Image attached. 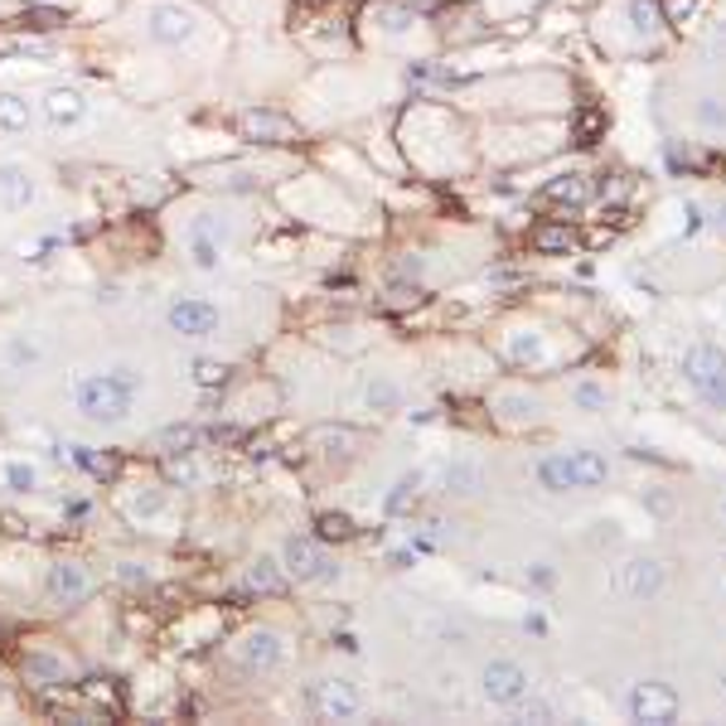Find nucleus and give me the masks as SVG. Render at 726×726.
<instances>
[{"instance_id": "1", "label": "nucleus", "mask_w": 726, "mask_h": 726, "mask_svg": "<svg viewBox=\"0 0 726 726\" xmlns=\"http://www.w3.org/2000/svg\"><path fill=\"white\" fill-rule=\"evenodd\" d=\"M141 397V378L136 369L117 363V369H73L68 373V403L82 411L88 421H102V427H117L136 411Z\"/></svg>"}, {"instance_id": "2", "label": "nucleus", "mask_w": 726, "mask_h": 726, "mask_svg": "<svg viewBox=\"0 0 726 726\" xmlns=\"http://www.w3.org/2000/svg\"><path fill=\"white\" fill-rule=\"evenodd\" d=\"M199 30H204V15L189 10L185 0H151L145 6V40L155 48H185L199 40Z\"/></svg>"}, {"instance_id": "3", "label": "nucleus", "mask_w": 726, "mask_h": 726, "mask_svg": "<svg viewBox=\"0 0 726 726\" xmlns=\"http://www.w3.org/2000/svg\"><path fill=\"white\" fill-rule=\"evenodd\" d=\"M233 663L242 673H252V678H266V673H276V669H286L290 663V639L282 635V629H248V635L233 645Z\"/></svg>"}, {"instance_id": "4", "label": "nucleus", "mask_w": 726, "mask_h": 726, "mask_svg": "<svg viewBox=\"0 0 726 726\" xmlns=\"http://www.w3.org/2000/svg\"><path fill=\"white\" fill-rule=\"evenodd\" d=\"M165 324L179 339H189V344H204V339H213L223 330V310H218L209 296H169Z\"/></svg>"}, {"instance_id": "5", "label": "nucleus", "mask_w": 726, "mask_h": 726, "mask_svg": "<svg viewBox=\"0 0 726 726\" xmlns=\"http://www.w3.org/2000/svg\"><path fill=\"white\" fill-rule=\"evenodd\" d=\"M282 566H286V581H300V586H324V581L339 576V562L315 538H290L282 548Z\"/></svg>"}, {"instance_id": "6", "label": "nucleus", "mask_w": 726, "mask_h": 726, "mask_svg": "<svg viewBox=\"0 0 726 726\" xmlns=\"http://www.w3.org/2000/svg\"><path fill=\"white\" fill-rule=\"evenodd\" d=\"M683 373H688V383L697 387L702 403L717 407V411H726V354H722L717 344H697V349H688Z\"/></svg>"}, {"instance_id": "7", "label": "nucleus", "mask_w": 726, "mask_h": 726, "mask_svg": "<svg viewBox=\"0 0 726 726\" xmlns=\"http://www.w3.org/2000/svg\"><path fill=\"white\" fill-rule=\"evenodd\" d=\"M40 117H44L48 131H78V127H88L92 102H88V92H82V88L58 82V88H48L40 97Z\"/></svg>"}, {"instance_id": "8", "label": "nucleus", "mask_w": 726, "mask_h": 726, "mask_svg": "<svg viewBox=\"0 0 726 726\" xmlns=\"http://www.w3.org/2000/svg\"><path fill=\"white\" fill-rule=\"evenodd\" d=\"M480 693L490 707H514L524 693H532V683H528V669L524 663H514V659H490L484 663V673H480Z\"/></svg>"}, {"instance_id": "9", "label": "nucleus", "mask_w": 726, "mask_h": 726, "mask_svg": "<svg viewBox=\"0 0 726 726\" xmlns=\"http://www.w3.org/2000/svg\"><path fill=\"white\" fill-rule=\"evenodd\" d=\"M625 707H629V717H635L639 726H669L678 722V693L669 683H635L629 688V697H625Z\"/></svg>"}, {"instance_id": "10", "label": "nucleus", "mask_w": 726, "mask_h": 726, "mask_svg": "<svg viewBox=\"0 0 726 726\" xmlns=\"http://www.w3.org/2000/svg\"><path fill=\"white\" fill-rule=\"evenodd\" d=\"M310 702H315V712H320V722H354L363 712V693H359V683H349V678H324Z\"/></svg>"}, {"instance_id": "11", "label": "nucleus", "mask_w": 726, "mask_h": 726, "mask_svg": "<svg viewBox=\"0 0 726 726\" xmlns=\"http://www.w3.org/2000/svg\"><path fill=\"white\" fill-rule=\"evenodd\" d=\"M40 199V179L24 161H0V213H24Z\"/></svg>"}, {"instance_id": "12", "label": "nucleus", "mask_w": 726, "mask_h": 726, "mask_svg": "<svg viewBox=\"0 0 726 726\" xmlns=\"http://www.w3.org/2000/svg\"><path fill=\"white\" fill-rule=\"evenodd\" d=\"M92 572L82 562H54L48 566V576H44V591H48V601L54 605H78V601H88L92 596Z\"/></svg>"}, {"instance_id": "13", "label": "nucleus", "mask_w": 726, "mask_h": 726, "mask_svg": "<svg viewBox=\"0 0 726 726\" xmlns=\"http://www.w3.org/2000/svg\"><path fill=\"white\" fill-rule=\"evenodd\" d=\"M185 257H189L194 272H218V266H223V233H218L209 218H199V223L189 228Z\"/></svg>"}, {"instance_id": "14", "label": "nucleus", "mask_w": 726, "mask_h": 726, "mask_svg": "<svg viewBox=\"0 0 726 726\" xmlns=\"http://www.w3.org/2000/svg\"><path fill=\"white\" fill-rule=\"evenodd\" d=\"M615 586H620L629 601H653L663 586H669V572H663L659 562H649V557H639V562H629L625 572L615 576Z\"/></svg>"}, {"instance_id": "15", "label": "nucleus", "mask_w": 726, "mask_h": 726, "mask_svg": "<svg viewBox=\"0 0 726 726\" xmlns=\"http://www.w3.org/2000/svg\"><path fill=\"white\" fill-rule=\"evenodd\" d=\"M238 131L248 141H257V145H272V141H290L296 136V127L282 117V112H262V107H248V112L238 117Z\"/></svg>"}, {"instance_id": "16", "label": "nucleus", "mask_w": 726, "mask_h": 726, "mask_svg": "<svg viewBox=\"0 0 726 726\" xmlns=\"http://www.w3.org/2000/svg\"><path fill=\"white\" fill-rule=\"evenodd\" d=\"M40 359H44V349H40V339H34L30 330H10L6 339H0V363H6L10 373L40 369Z\"/></svg>"}, {"instance_id": "17", "label": "nucleus", "mask_w": 726, "mask_h": 726, "mask_svg": "<svg viewBox=\"0 0 726 726\" xmlns=\"http://www.w3.org/2000/svg\"><path fill=\"white\" fill-rule=\"evenodd\" d=\"M407 393L397 378H387V373H373L369 383H363V411H373V417H393V411H403Z\"/></svg>"}, {"instance_id": "18", "label": "nucleus", "mask_w": 726, "mask_h": 726, "mask_svg": "<svg viewBox=\"0 0 726 726\" xmlns=\"http://www.w3.org/2000/svg\"><path fill=\"white\" fill-rule=\"evenodd\" d=\"M169 508V490L165 484H136V490L127 494V514L136 518V524H155Z\"/></svg>"}, {"instance_id": "19", "label": "nucleus", "mask_w": 726, "mask_h": 726, "mask_svg": "<svg viewBox=\"0 0 726 726\" xmlns=\"http://www.w3.org/2000/svg\"><path fill=\"white\" fill-rule=\"evenodd\" d=\"M441 490L455 494V499H465V494H480V490H484L480 460H451V465L441 470Z\"/></svg>"}, {"instance_id": "20", "label": "nucleus", "mask_w": 726, "mask_h": 726, "mask_svg": "<svg viewBox=\"0 0 726 726\" xmlns=\"http://www.w3.org/2000/svg\"><path fill=\"white\" fill-rule=\"evenodd\" d=\"M0 490L34 494V490H40V465H34V460H24V455H6V460H0Z\"/></svg>"}, {"instance_id": "21", "label": "nucleus", "mask_w": 726, "mask_h": 726, "mask_svg": "<svg viewBox=\"0 0 726 726\" xmlns=\"http://www.w3.org/2000/svg\"><path fill=\"white\" fill-rule=\"evenodd\" d=\"M566 465H572L576 490H601V484L610 480V465H605V455H596V451H572L566 455Z\"/></svg>"}, {"instance_id": "22", "label": "nucleus", "mask_w": 726, "mask_h": 726, "mask_svg": "<svg viewBox=\"0 0 726 726\" xmlns=\"http://www.w3.org/2000/svg\"><path fill=\"white\" fill-rule=\"evenodd\" d=\"M242 581H248L252 591H262V596L282 591V586H286V566H282V557H252L248 572H242Z\"/></svg>"}, {"instance_id": "23", "label": "nucleus", "mask_w": 726, "mask_h": 726, "mask_svg": "<svg viewBox=\"0 0 726 726\" xmlns=\"http://www.w3.org/2000/svg\"><path fill=\"white\" fill-rule=\"evenodd\" d=\"M421 504V475H403L387 490V499H383V514L387 518H403V514H411V508Z\"/></svg>"}, {"instance_id": "24", "label": "nucleus", "mask_w": 726, "mask_h": 726, "mask_svg": "<svg viewBox=\"0 0 726 726\" xmlns=\"http://www.w3.org/2000/svg\"><path fill=\"white\" fill-rule=\"evenodd\" d=\"M532 475H538V484H542V490H548V494H572V490H576V484H572V465H566V455H542Z\"/></svg>"}, {"instance_id": "25", "label": "nucleus", "mask_w": 726, "mask_h": 726, "mask_svg": "<svg viewBox=\"0 0 726 726\" xmlns=\"http://www.w3.org/2000/svg\"><path fill=\"white\" fill-rule=\"evenodd\" d=\"M504 354H508V363H518V369H532V363H542V354H548V344H542V334L518 330V334H508Z\"/></svg>"}, {"instance_id": "26", "label": "nucleus", "mask_w": 726, "mask_h": 726, "mask_svg": "<svg viewBox=\"0 0 726 726\" xmlns=\"http://www.w3.org/2000/svg\"><path fill=\"white\" fill-rule=\"evenodd\" d=\"M24 673L40 678V683H64V678H68V663L58 659L54 649H34V653H24Z\"/></svg>"}, {"instance_id": "27", "label": "nucleus", "mask_w": 726, "mask_h": 726, "mask_svg": "<svg viewBox=\"0 0 726 726\" xmlns=\"http://www.w3.org/2000/svg\"><path fill=\"white\" fill-rule=\"evenodd\" d=\"M586 194H591L586 175H557L552 185H542V199L548 204H586Z\"/></svg>"}, {"instance_id": "28", "label": "nucleus", "mask_w": 726, "mask_h": 726, "mask_svg": "<svg viewBox=\"0 0 726 726\" xmlns=\"http://www.w3.org/2000/svg\"><path fill=\"white\" fill-rule=\"evenodd\" d=\"M30 102H24L20 92H0V131H30Z\"/></svg>"}, {"instance_id": "29", "label": "nucleus", "mask_w": 726, "mask_h": 726, "mask_svg": "<svg viewBox=\"0 0 726 726\" xmlns=\"http://www.w3.org/2000/svg\"><path fill=\"white\" fill-rule=\"evenodd\" d=\"M310 441L320 446V451L330 455V460H349V455H354V446H359L354 431H334V427H320V431L310 436Z\"/></svg>"}, {"instance_id": "30", "label": "nucleus", "mask_w": 726, "mask_h": 726, "mask_svg": "<svg viewBox=\"0 0 726 726\" xmlns=\"http://www.w3.org/2000/svg\"><path fill=\"white\" fill-rule=\"evenodd\" d=\"M155 446L169 451V455H185V451H194V446H204V431L199 427H169V431L155 436Z\"/></svg>"}, {"instance_id": "31", "label": "nucleus", "mask_w": 726, "mask_h": 726, "mask_svg": "<svg viewBox=\"0 0 726 726\" xmlns=\"http://www.w3.org/2000/svg\"><path fill=\"white\" fill-rule=\"evenodd\" d=\"M228 373H233V369H228L223 359H189V378L199 387H223Z\"/></svg>"}, {"instance_id": "32", "label": "nucleus", "mask_w": 726, "mask_h": 726, "mask_svg": "<svg viewBox=\"0 0 726 726\" xmlns=\"http://www.w3.org/2000/svg\"><path fill=\"white\" fill-rule=\"evenodd\" d=\"M508 717H514V722H528V726H532V722H552V702L524 693V697L514 702V707H508Z\"/></svg>"}, {"instance_id": "33", "label": "nucleus", "mask_w": 726, "mask_h": 726, "mask_svg": "<svg viewBox=\"0 0 726 726\" xmlns=\"http://www.w3.org/2000/svg\"><path fill=\"white\" fill-rule=\"evenodd\" d=\"M494 411H499V417H508V421H532V417H538V403H532V397H524V393H504L499 403H494Z\"/></svg>"}, {"instance_id": "34", "label": "nucleus", "mask_w": 726, "mask_h": 726, "mask_svg": "<svg viewBox=\"0 0 726 726\" xmlns=\"http://www.w3.org/2000/svg\"><path fill=\"white\" fill-rule=\"evenodd\" d=\"M629 24H635L639 34H653L663 24V10L653 6V0H629Z\"/></svg>"}, {"instance_id": "35", "label": "nucleus", "mask_w": 726, "mask_h": 726, "mask_svg": "<svg viewBox=\"0 0 726 726\" xmlns=\"http://www.w3.org/2000/svg\"><path fill=\"white\" fill-rule=\"evenodd\" d=\"M576 242L572 228H538V248L542 252H566Z\"/></svg>"}, {"instance_id": "36", "label": "nucleus", "mask_w": 726, "mask_h": 726, "mask_svg": "<svg viewBox=\"0 0 726 726\" xmlns=\"http://www.w3.org/2000/svg\"><path fill=\"white\" fill-rule=\"evenodd\" d=\"M349 532H354V524H349L344 514H324L320 518V538L324 542H339V538H349Z\"/></svg>"}, {"instance_id": "37", "label": "nucleus", "mask_w": 726, "mask_h": 726, "mask_svg": "<svg viewBox=\"0 0 726 726\" xmlns=\"http://www.w3.org/2000/svg\"><path fill=\"white\" fill-rule=\"evenodd\" d=\"M68 460H73V465H82V470H92V475H107V470H112L107 460L92 455V446H68Z\"/></svg>"}, {"instance_id": "38", "label": "nucleus", "mask_w": 726, "mask_h": 726, "mask_svg": "<svg viewBox=\"0 0 726 726\" xmlns=\"http://www.w3.org/2000/svg\"><path fill=\"white\" fill-rule=\"evenodd\" d=\"M528 586H532V591H552V586H557L552 562H528Z\"/></svg>"}, {"instance_id": "39", "label": "nucleus", "mask_w": 726, "mask_h": 726, "mask_svg": "<svg viewBox=\"0 0 726 726\" xmlns=\"http://www.w3.org/2000/svg\"><path fill=\"white\" fill-rule=\"evenodd\" d=\"M383 300H387V306H397V310H407V306H417V290H411V286H393Z\"/></svg>"}, {"instance_id": "40", "label": "nucleus", "mask_w": 726, "mask_h": 726, "mask_svg": "<svg viewBox=\"0 0 726 726\" xmlns=\"http://www.w3.org/2000/svg\"><path fill=\"white\" fill-rule=\"evenodd\" d=\"M697 112H702V121H707V127H722V121H726V107L717 102V97H707V102H702Z\"/></svg>"}, {"instance_id": "41", "label": "nucleus", "mask_w": 726, "mask_h": 726, "mask_svg": "<svg viewBox=\"0 0 726 726\" xmlns=\"http://www.w3.org/2000/svg\"><path fill=\"white\" fill-rule=\"evenodd\" d=\"M576 403H581V407H601V403H605V393H601L596 383H581V387H576Z\"/></svg>"}, {"instance_id": "42", "label": "nucleus", "mask_w": 726, "mask_h": 726, "mask_svg": "<svg viewBox=\"0 0 726 726\" xmlns=\"http://www.w3.org/2000/svg\"><path fill=\"white\" fill-rule=\"evenodd\" d=\"M645 504H649V514H659V518H669V514H673V499H669V494H649Z\"/></svg>"}, {"instance_id": "43", "label": "nucleus", "mask_w": 726, "mask_h": 726, "mask_svg": "<svg viewBox=\"0 0 726 726\" xmlns=\"http://www.w3.org/2000/svg\"><path fill=\"white\" fill-rule=\"evenodd\" d=\"M722 228H726V209H722Z\"/></svg>"}]
</instances>
